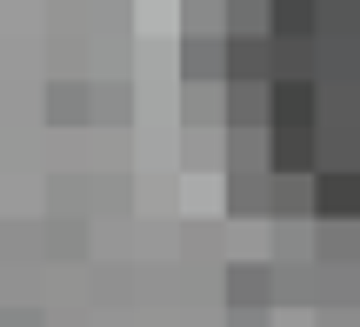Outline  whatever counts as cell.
Returning a JSON list of instances; mask_svg holds the SVG:
<instances>
[{
  "label": "cell",
  "mask_w": 360,
  "mask_h": 327,
  "mask_svg": "<svg viewBox=\"0 0 360 327\" xmlns=\"http://www.w3.org/2000/svg\"><path fill=\"white\" fill-rule=\"evenodd\" d=\"M354 27H360V0H354Z\"/></svg>",
  "instance_id": "obj_3"
},
{
  "label": "cell",
  "mask_w": 360,
  "mask_h": 327,
  "mask_svg": "<svg viewBox=\"0 0 360 327\" xmlns=\"http://www.w3.org/2000/svg\"><path fill=\"white\" fill-rule=\"evenodd\" d=\"M314 160V134L307 127H281V167H307Z\"/></svg>",
  "instance_id": "obj_2"
},
{
  "label": "cell",
  "mask_w": 360,
  "mask_h": 327,
  "mask_svg": "<svg viewBox=\"0 0 360 327\" xmlns=\"http://www.w3.org/2000/svg\"><path fill=\"white\" fill-rule=\"evenodd\" d=\"M360 167H314V214H354Z\"/></svg>",
  "instance_id": "obj_1"
}]
</instances>
